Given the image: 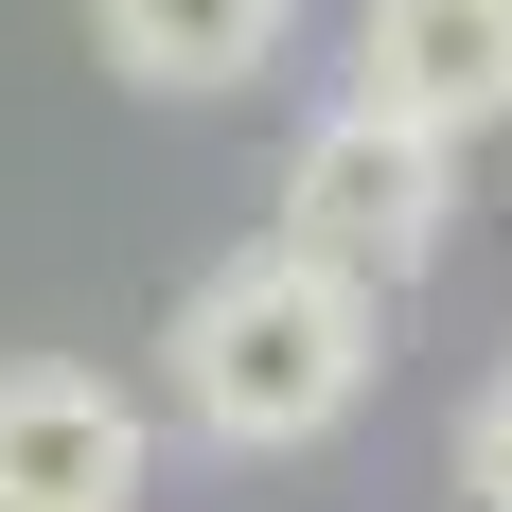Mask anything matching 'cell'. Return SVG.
Listing matches in <instances>:
<instances>
[{
  "mask_svg": "<svg viewBox=\"0 0 512 512\" xmlns=\"http://www.w3.org/2000/svg\"><path fill=\"white\" fill-rule=\"evenodd\" d=\"M371 336H389V283L318 265L301 230H248L230 265L177 283L159 389H177V424H195L212 460H301V442H336L371 407Z\"/></svg>",
  "mask_w": 512,
  "mask_h": 512,
  "instance_id": "6da1fadb",
  "label": "cell"
},
{
  "mask_svg": "<svg viewBox=\"0 0 512 512\" xmlns=\"http://www.w3.org/2000/svg\"><path fill=\"white\" fill-rule=\"evenodd\" d=\"M283 230L318 265H354V283H424L442 230H460V142H424V124H389V106L336 89L283 142Z\"/></svg>",
  "mask_w": 512,
  "mask_h": 512,
  "instance_id": "7a4b0ae2",
  "label": "cell"
},
{
  "mask_svg": "<svg viewBox=\"0 0 512 512\" xmlns=\"http://www.w3.org/2000/svg\"><path fill=\"white\" fill-rule=\"evenodd\" d=\"M159 424L89 354H0V512H142Z\"/></svg>",
  "mask_w": 512,
  "mask_h": 512,
  "instance_id": "3957f363",
  "label": "cell"
},
{
  "mask_svg": "<svg viewBox=\"0 0 512 512\" xmlns=\"http://www.w3.org/2000/svg\"><path fill=\"white\" fill-rule=\"evenodd\" d=\"M354 106L477 142L512 124V0H354Z\"/></svg>",
  "mask_w": 512,
  "mask_h": 512,
  "instance_id": "277c9868",
  "label": "cell"
},
{
  "mask_svg": "<svg viewBox=\"0 0 512 512\" xmlns=\"http://www.w3.org/2000/svg\"><path fill=\"white\" fill-rule=\"evenodd\" d=\"M89 36H106V71H124V89L212 106V89H265V71H283L301 0H89Z\"/></svg>",
  "mask_w": 512,
  "mask_h": 512,
  "instance_id": "5b68a950",
  "label": "cell"
},
{
  "mask_svg": "<svg viewBox=\"0 0 512 512\" xmlns=\"http://www.w3.org/2000/svg\"><path fill=\"white\" fill-rule=\"evenodd\" d=\"M460 495H477V512H512V371L460 407Z\"/></svg>",
  "mask_w": 512,
  "mask_h": 512,
  "instance_id": "8992f818",
  "label": "cell"
}]
</instances>
